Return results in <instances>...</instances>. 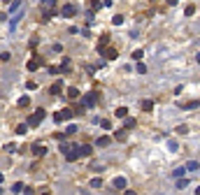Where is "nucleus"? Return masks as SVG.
<instances>
[{
  "label": "nucleus",
  "mask_w": 200,
  "mask_h": 195,
  "mask_svg": "<svg viewBox=\"0 0 200 195\" xmlns=\"http://www.w3.org/2000/svg\"><path fill=\"white\" fill-rule=\"evenodd\" d=\"M142 58V49H137V51H133V61H140Z\"/></svg>",
  "instance_id": "nucleus-36"
},
{
  "label": "nucleus",
  "mask_w": 200,
  "mask_h": 195,
  "mask_svg": "<svg viewBox=\"0 0 200 195\" xmlns=\"http://www.w3.org/2000/svg\"><path fill=\"white\" fill-rule=\"evenodd\" d=\"M21 7V0H14V3H12V7H9V12H16Z\"/></svg>",
  "instance_id": "nucleus-34"
},
{
  "label": "nucleus",
  "mask_w": 200,
  "mask_h": 195,
  "mask_svg": "<svg viewBox=\"0 0 200 195\" xmlns=\"http://www.w3.org/2000/svg\"><path fill=\"white\" fill-rule=\"evenodd\" d=\"M31 151H33V156H35V158H42L44 153H47V146H44V144H40V142H35V144L31 146Z\"/></svg>",
  "instance_id": "nucleus-6"
},
{
  "label": "nucleus",
  "mask_w": 200,
  "mask_h": 195,
  "mask_svg": "<svg viewBox=\"0 0 200 195\" xmlns=\"http://www.w3.org/2000/svg\"><path fill=\"white\" fill-rule=\"evenodd\" d=\"M177 133H179V135H186V133H189V126H179Z\"/></svg>",
  "instance_id": "nucleus-39"
},
{
  "label": "nucleus",
  "mask_w": 200,
  "mask_h": 195,
  "mask_svg": "<svg viewBox=\"0 0 200 195\" xmlns=\"http://www.w3.org/2000/svg\"><path fill=\"white\" fill-rule=\"evenodd\" d=\"M84 105H75V107H72V111H75V114H84Z\"/></svg>",
  "instance_id": "nucleus-29"
},
{
  "label": "nucleus",
  "mask_w": 200,
  "mask_h": 195,
  "mask_svg": "<svg viewBox=\"0 0 200 195\" xmlns=\"http://www.w3.org/2000/svg\"><path fill=\"white\" fill-rule=\"evenodd\" d=\"M112 186H114V191H123V188H126V179H123V176H116V179L112 181Z\"/></svg>",
  "instance_id": "nucleus-10"
},
{
  "label": "nucleus",
  "mask_w": 200,
  "mask_h": 195,
  "mask_svg": "<svg viewBox=\"0 0 200 195\" xmlns=\"http://www.w3.org/2000/svg\"><path fill=\"white\" fill-rule=\"evenodd\" d=\"M142 109L144 111H151V109H154V102H151V100H144V102H142Z\"/></svg>",
  "instance_id": "nucleus-24"
},
{
  "label": "nucleus",
  "mask_w": 200,
  "mask_h": 195,
  "mask_svg": "<svg viewBox=\"0 0 200 195\" xmlns=\"http://www.w3.org/2000/svg\"><path fill=\"white\" fill-rule=\"evenodd\" d=\"M126 116H128V109L126 107H119V109H116V119H126Z\"/></svg>",
  "instance_id": "nucleus-22"
},
{
  "label": "nucleus",
  "mask_w": 200,
  "mask_h": 195,
  "mask_svg": "<svg viewBox=\"0 0 200 195\" xmlns=\"http://www.w3.org/2000/svg\"><path fill=\"white\" fill-rule=\"evenodd\" d=\"M21 188H23V184H21V181H16V184L12 186V191H14V193H21Z\"/></svg>",
  "instance_id": "nucleus-35"
},
{
  "label": "nucleus",
  "mask_w": 200,
  "mask_h": 195,
  "mask_svg": "<svg viewBox=\"0 0 200 195\" xmlns=\"http://www.w3.org/2000/svg\"><path fill=\"white\" fill-rule=\"evenodd\" d=\"M75 146H77V144H70V142H63V139H61V153H63V156H65L68 151H72Z\"/></svg>",
  "instance_id": "nucleus-14"
},
{
  "label": "nucleus",
  "mask_w": 200,
  "mask_h": 195,
  "mask_svg": "<svg viewBox=\"0 0 200 195\" xmlns=\"http://www.w3.org/2000/svg\"><path fill=\"white\" fill-rule=\"evenodd\" d=\"M28 88H31V91H35V88H37V81H28V84H26Z\"/></svg>",
  "instance_id": "nucleus-43"
},
{
  "label": "nucleus",
  "mask_w": 200,
  "mask_h": 195,
  "mask_svg": "<svg viewBox=\"0 0 200 195\" xmlns=\"http://www.w3.org/2000/svg\"><path fill=\"white\" fill-rule=\"evenodd\" d=\"M28 130V123H21V126H16V135H26Z\"/></svg>",
  "instance_id": "nucleus-25"
},
{
  "label": "nucleus",
  "mask_w": 200,
  "mask_h": 195,
  "mask_svg": "<svg viewBox=\"0 0 200 195\" xmlns=\"http://www.w3.org/2000/svg\"><path fill=\"white\" fill-rule=\"evenodd\" d=\"M75 133H77V126H75V123H70V126H68V135H75Z\"/></svg>",
  "instance_id": "nucleus-38"
},
{
  "label": "nucleus",
  "mask_w": 200,
  "mask_h": 195,
  "mask_svg": "<svg viewBox=\"0 0 200 195\" xmlns=\"http://www.w3.org/2000/svg\"><path fill=\"white\" fill-rule=\"evenodd\" d=\"M98 123H100V126H103L105 130H109V128H112V121H107V119H103V121H98Z\"/></svg>",
  "instance_id": "nucleus-30"
},
{
  "label": "nucleus",
  "mask_w": 200,
  "mask_h": 195,
  "mask_svg": "<svg viewBox=\"0 0 200 195\" xmlns=\"http://www.w3.org/2000/svg\"><path fill=\"white\" fill-rule=\"evenodd\" d=\"M68 98H70V100L79 98V88H75V86H72V88H68Z\"/></svg>",
  "instance_id": "nucleus-19"
},
{
  "label": "nucleus",
  "mask_w": 200,
  "mask_h": 195,
  "mask_svg": "<svg viewBox=\"0 0 200 195\" xmlns=\"http://www.w3.org/2000/svg\"><path fill=\"white\" fill-rule=\"evenodd\" d=\"M126 135H128V130L123 128V130H116V135H114V137L119 139V142H126Z\"/></svg>",
  "instance_id": "nucleus-18"
},
{
  "label": "nucleus",
  "mask_w": 200,
  "mask_h": 195,
  "mask_svg": "<svg viewBox=\"0 0 200 195\" xmlns=\"http://www.w3.org/2000/svg\"><path fill=\"white\" fill-rule=\"evenodd\" d=\"M135 68H137V72H140V74H144V72H147V65H144V63H137Z\"/></svg>",
  "instance_id": "nucleus-33"
},
{
  "label": "nucleus",
  "mask_w": 200,
  "mask_h": 195,
  "mask_svg": "<svg viewBox=\"0 0 200 195\" xmlns=\"http://www.w3.org/2000/svg\"><path fill=\"white\" fill-rule=\"evenodd\" d=\"M56 12H58V9L54 7V5H47V7H44V14H42V21H49L51 16L56 14Z\"/></svg>",
  "instance_id": "nucleus-8"
},
{
  "label": "nucleus",
  "mask_w": 200,
  "mask_h": 195,
  "mask_svg": "<svg viewBox=\"0 0 200 195\" xmlns=\"http://www.w3.org/2000/svg\"><path fill=\"white\" fill-rule=\"evenodd\" d=\"M65 158H68L70 163H72V160H77V158H79V156H77V146H75L72 151H68V153H65Z\"/></svg>",
  "instance_id": "nucleus-17"
},
{
  "label": "nucleus",
  "mask_w": 200,
  "mask_h": 195,
  "mask_svg": "<svg viewBox=\"0 0 200 195\" xmlns=\"http://www.w3.org/2000/svg\"><path fill=\"white\" fill-rule=\"evenodd\" d=\"M107 42H109V35H107V33L100 35V40H98V44H96V46H98V51H103L105 46H107Z\"/></svg>",
  "instance_id": "nucleus-12"
},
{
  "label": "nucleus",
  "mask_w": 200,
  "mask_h": 195,
  "mask_svg": "<svg viewBox=\"0 0 200 195\" xmlns=\"http://www.w3.org/2000/svg\"><path fill=\"white\" fill-rule=\"evenodd\" d=\"M186 172H198V160H189L186 163Z\"/></svg>",
  "instance_id": "nucleus-16"
},
{
  "label": "nucleus",
  "mask_w": 200,
  "mask_h": 195,
  "mask_svg": "<svg viewBox=\"0 0 200 195\" xmlns=\"http://www.w3.org/2000/svg\"><path fill=\"white\" fill-rule=\"evenodd\" d=\"M61 91H63V84H61V81H54V84L49 86V93H51V95H58Z\"/></svg>",
  "instance_id": "nucleus-13"
},
{
  "label": "nucleus",
  "mask_w": 200,
  "mask_h": 195,
  "mask_svg": "<svg viewBox=\"0 0 200 195\" xmlns=\"http://www.w3.org/2000/svg\"><path fill=\"white\" fill-rule=\"evenodd\" d=\"M168 5H177V0H168Z\"/></svg>",
  "instance_id": "nucleus-44"
},
{
  "label": "nucleus",
  "mask_w": 200,
  "mask_h": 195,
  "mask_svg": "<svg viewBox=\"0 0 200 195\" xmlns=\"http://www.w3.org/2000/svg\"><path fill=\"white\" fill-rule=\"evenodd\" d=\"M40 65H42V58H40V56H33L31 63H28V70H31V72H35V70H40Z\"/></svg>",
  "instance_id": "nucleus-9"
},
{
  "label": "nucleus",
  "mask_w": 200,
  "mask_h": 195,
  "mask_svg": "<svg viewBox=\"0 0 200 195\" xmlns=\"http://www.w3.org/2000/svg\"><path fill=\"white\" fill-rule=\"evenodd\" d=\"M100 186H103V179H100V176L91 179V188H100Z\"/></svg>",
  "instance_id": "nucleus-26"
},
{
  "label": "nucleus",
  "mask_w": 200,
  "mask_h": 195,
  "mask_svg": "<svg viewBox=\"0 0 200 195\" xmlns=\"http://www.w3.org/2000/svg\"><path fill=\"white\" fill-rule=\"evenodd\" d=\"M96 102H98V91H89L84 95V102H81V105H84V107H93Z\"/></svg>",
  "instance_id": "nucleus-4"
},
{
  "label": "nucleus",
  "mask_w": 200,
  "mask_h": 195,
  "mask_svg": "<svg viewBox=\"0 0 200 195\" xmlns=\"http://www.w3.org/2000/svg\"><path fill=\"white\" fill-rule=\"evenodd\" d=\"M44 116H47V111H44L42 107L35 109V114H33V116H28V128H37V126H40V121H42Z\"/></svg>",
  "instance_id": "nucleus-1"
},
{
  "label": "nucleus",
  "mask_w": 200,
  "mask_h": 195,
  "mask_svg": "<svg viewBox=\"0 0 200 195\" xmlns=\"http://www.w3.org/2000/svg\"><path fill=\"white\" fill-rule=\"evenodd\" d=\"M184 107H186V109H196V107H198V100H193V102H186Z\"/></svg>",
  "instance_id": "nucleus-37"
},
{
  "label": "nucleus",
  "mask_w": 200,
  "mask_h": 195,
  "mask_svg": "<svg viewBox=\"0 0 200 195\" xmlns=\"http://www.w3.org/2000/svg\"><path fill=\"white\" fill-rule=\"evenodd\" d=\"M70 63H72L70 58H63V65H61L58 70H61V72H70Z\"/></svg>",
  "instance_id": "nucleus-20"
},
{
  "label": "nucleus",
  "mask_w": 200,
  "mask_h": 195,
  "mask_svg": "<svg viewBox=\"0 0 200 195\" xmlns=\"http://www.w3.org/2000/svg\"><path fill=\"white\" fill-rule=\"evenodd\" d=\"M135 128V119H126V130H133Z\"/></svg>",
  "instance_id": "nucleus-31"
},
{
  "label": "nucleus",
  "mask_w": 200,
  "mask_h": 195,
  "mask_svg": "<svg viewBox=\"0 0 200 195\" xmlns=\"http://www.w3.org/2000/svg\"><path fill=\"white\" fill-rule=\"evenodd\" d=\"M196 14V5H189V7H186V16H193Z\"/></svg>",
  "instance_id": "nucleus-32"
},
{
  "label": "nucleus",
  "mask_w": 200,
  "mask_h": 195,
  "mask_svg": "<svg viewBox=\"0 0 200 195\" xmlns=\"http://www.w3.org/2000/svg\"><path fill=\"white\" fill-rule=\"evenodd\" d=\"M16 105H19V107H28V105H31V98H28V95H21L19 100H16Z\"/></svg>",
  "instance_id": "nucleus-15"
},
{
  "label": "nucleus",
  "mask_w": 200,
  "mask_h": 195,
  "mask_svg": "<svg viewBox=\"0 0 200 195\" xmlns=\"http://www.w3.org/2000/svg\"><path fill=\"white\" fill-rule=\"evenodd\" d=\"M21 16H23V12H21V9H16V14L12 16V21H9V30H14V28H16V23L21 21Z\"/></svg>",
  "instance_id": "nucleus-11"
},
{
  "label": "nucleus",
  "mask_w": 200,
  "mask_h": 195,
  "mask_svg": "<svg viewBox=\"0 0 200 195\" xmlns=\"http://www.w3.org/2000/svg\"><path fill=\"white\" fill-rule=\"evenodd\" d=\"M58 12H61V16H63V19H72V16L75 14H77V7H75V5H63V7L61 9H58Z\"/></svg>",
  "instance_id": "nucleus-3"
},
{
  "label": "nucleus",
  "mask_w": 200,
  "mask_h": 195,
  "mask_svg": "<svg viewBox=\"0 0 200 195\" xmlns=\"http://www.w3.org/2000/svg\"><path fill=\"white\" fill-rule=\"evenodd\" d=\"M186 186H189V179H181V176H179V179H177V188H186Z\"/></svg>",
  "instance_id": "nucleus-28"
},
{
  "label": "nucleus",
  "mask_w": 200,
  "mask_h": 195,
  "mask_svg": "<svg viewBox=\"0 0 200 195\" xmlns=\"http://www.w3.org/2000/svg\"><path fill=\"white\" fill-rule=\"evenodd\" d=\"M51 137H54V139H58V142H61V139H65V135H63V133H56V135H51Z\"/></svg>",
  "instance_id": "nucleus-42"
},
{
  "label": "nucleus",
  "mask_w": 200,
  "mask_h": 195,
  "mask_svg": "<svg viewBox=\"0 0 200 195\" xmlns=\"http://www.w3.org/2000/svg\"><path fill=\"white\" fill-rule=\"evenodd\" d=\"M109 137H98V146H109Z\"/></svg>",
  "instance_id": "nucleus-27"
},
{
  "label": "nucleus",
  "mask_w": 200,
  "mask_h": 195,
  "mask_svg": "<svg viewBox=\"0 0 200 195\" xmlns=\"http://www.w3.org/2000/svg\"><path fill=\"white\" fill-rule=\"evenodd\" d=\"M35 46H37V35H33V37H31V49H35Z\"/></svg>",
  "instance_id": "nucleus-40"
},
{
  "label": "nucleus",
  "mask_w": 200,
  "mask_h": 195,
  "mask_svg": "<svg viewBox=\"0 0 200 195\" xmlns=\"http://www.w3.org/2000/svg\"><path fill=\"white\" fill-rule=\"evenodd\" d=\"M119 23H123V16L116 14V16H114V26H119Z\"/></svg>",
  "instance_id": "nucleus-41"
},
{
  "label": "nucleus",
  "mask_w": 200,
  "mask_h": 195,
  "mask_svg": "<svg viewBox=\"0 0 200 195\" xmlns=\"http://www.w3.org/2000/svg\"><path fill=\"white\" fill-rule=\"evenodd\" d=\"M72 116H75L72 109H58L56 114H54V121H56V123H63V121H70Z\"/></svg>",
  "instance_id": "nucleus-2"
},
{
  "label": "nucleus",
  "mask_w": 200,
  "mask_h": 195,
  "mask_svg": "<svg viewBox=\"0 0 200 195\" xmlns=\"http://www.w3.org/2000/svg\"><path fill=\"white\" fill-rule=\"evenodd\" d=\"M89 7H91V12H96V9L103 7V3H100V0H89Z\"/></svg>",
  "instance_id": "nucleus-21"
},
{
  "label": "nucleus",
  "mask_w": 200,
  "mask_h": 195,
  "mask_svg": "<svg viewBox=\"0 0 200 195\" xmlns=\"http://www.w3.org/2000/svg\"><path fill=\"white\" fill-rule=\"evenodd\" d=\"M184 174H186V167H177V170L172 172V176H175V179H179V176H184Z\"/></svg>",
  "instance_id": "nucleus-23"
},
{
  "label": "nucleus",
  "mask_w": 200,
  "mask_h": 195,
  "mask_svg": "<svg viewBox=\"0 0 200 195\" xmlns=\"http://www.w3.org/2000/svg\"><path fill=\"white\" fill-rule=\"evenodd\" d=\"M91 153H93L91 144H77V156L79 158H86V156H91Z\"/></svg>",
  "instance_id": "nucleus-5"
},
{
  "label": "nucleus",
  "mask_w": 200,
  "mask_h": 195,
  "mask_svg": "<svg viewBox=\"0 0 200 195\" xmlns=\"http://www.w3.org/2000/svg\"><path fill=\"white\" fill-rule=\"evenodd\" d=\"M100 54H103L105 61H114V58L119 56V51H116V49H112V46H105V49L100 51Z\"/></svg>",
  "instance_id": "nucleus-7"
}]
</instances>
